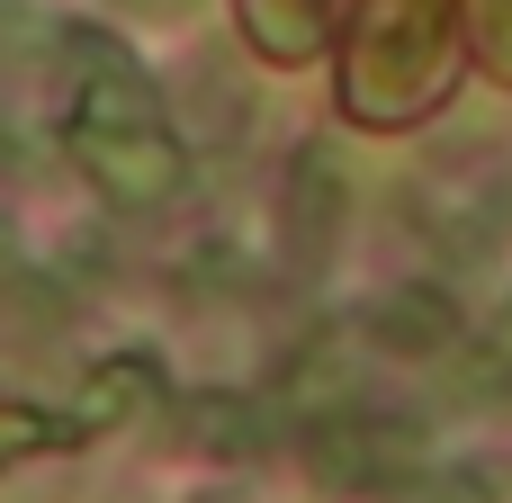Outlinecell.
<instances>
[{
	"label": "cell",
	"mask_w": 512,
	"mask_h": 503,
	"mask_svg": "<svg viewBox=\"0 0 512 503\" xmlns=\"http://www.w3.org/2000/svg\"><path fill=\"white\" fill-rule=\"evenodd\" d=\"M306 459L342 495H396V486L423 477V432L396 423V414H342V423H324L306 441Z\"/></svg>",
	"instance_id": "cell-3"
},
{
	"label": "cell",
	"mask_w": 512,
	"mask_h": 503,
	"mask_svg": "<svg viewBox=\"0 0 512 503\" xmlns=\"http://www.w3.org/2000/svg\"><path fill=\"white\" fill-rule=\"evenodd\" d=\"M441 45H450L441 0H369L360 9V54H351V108L378 117V126L414 117L432 72H441Z\"/></svg>",
	"instance_id": "cell-2"
},
{
	"label": "cell",
	"mask_w": 512,
	"mask_h": 503,
	"mask_svg": "<svg viewBox=\"0 0 512 503\" xmlns=\"http://www.w3.org/2000/svg\"><path fill=\"white\" fill-rule=\"evenodd\" d=\"M450 396H459V405H495V396H512V306H495V315H486V333L459 351Z\"/></svg>",
	"instance_id": "cell-7"
},
{
	"label": "cell",
	"mask_w": 512,
	"mask_h": 503,
	"mask_svg": "<svg viewBox=\"0 0 512 503\" xmlns=\"http://www.w3.org/2000/svg\"><path fill=\"white\" fill-rule=\"evenodd\" d=\"M63 63H72V162H81V180L117 216L171 207L189 162H180L171 126L153 117V81L135 72V54H117L108 36H63Z\"/></svg>",
	"instance_id": "cell-1"
},
{
	"label": "cell",
	"mask_w": 512,
	"mask_h": 503,
	"mask_svg": "<svg viewBox=\"0 0 512 503\" xmlns=\"http://www.w3.org/2000/svg\"><path fill=\"white\" fill-rule=\"evenodd\" d=\"M495 18H512V0H495Z\"/></svg>",
	"instance_id": "cell-14"
},
{
	"label": "cell",
	"mask_w": 512,
	"mask_h": 503,
	"mask_svg": "<svg viewBox=\"0 0 512 503\" xmlns=\"http://www.w3.org/2000/svg\"><path fill=\"white\" fill-rule=\"evenodd\" d=\"M387 503H486V477H468V468H450V477H414V486H396Z\"/></svg>",
	"instance_id": "cell-10"
},
{
	"label": "cell",
	"mask_w": 512,
	"mask_h": 503,
	"mask_svg": "<svg viewBox=\"0 0 512 503\" xmlns=\"http://www.w3.org/2000/svg\"><path fill=\"white\" fill-rule=\"evenodd\" d=\"M342 216H351V180H342V153L333 144H306L288 162V189H279V252L297 279H324L333 252H342Z\"/></svg>",
	"instance_id": "cell-4"
},
{
	"label": "cell",
	"mask_w": 512,
	"mask_h": 503,
	"mask_svg": "<svg viewBox=\"0 0 512 503\" xmlns=\"http://www.w3.org/2000/svg\"><path fill=\"white\" fill-rule=\"evenodd\" d=\"M117 9H135V18H153V9H162V18H180L189 0H117Z\"/></svg>",
	"instance_id": "cell-11"
},
{
	"label": "cell",
	"mask_w": 512,
	"mask_h": 503,
	"mask_svg": "<svg viewBox=\"0 0 512 503\" xmlns=\"http://www.w3.org/2000/svg\"><path fill=\"white\" fill-rule=\"evenodd\" d=\"M45 441H72V423H45V414H27V405H0V459H27V450H45Z\"/></svg>",
	"instance_id": "cell-9"
},
{
	"label": "cell",
	"mask_w": 512,
	"mask_h": 503,
	"mask_svg": "<svg viewBox=\"0 0 512 503\" xmlns=\"http://www.w3.org/2000/svg\"><path fill=\"white\" fill-rule=\"evenodd\" d=\"M144 405H162V369H153L144 351H117V360L90 369V387H81V405H72V432H108V423H126V414H144Z\"/></svg>",
	"instance_id": "cell-6"
},
{
	"label": "cell",
	"mask_w": 512,
	"mask_h": 503,
	"mask_svg": "<svg viewBox=\"0 0 512 503\" xmlns=\"http://www.w3.org/2000/svg\"><path fill=\"white\" fill-rule=\"evenodd\" d=\"M0 54H9V0H0Z\"/></svg>",
	"instance_id": "cell-13"
},
{
	"label": "cell",
	"mask_w": 512,
	"mask_h": 503,
	"mask_svg": "<svg viewBox=\"0 0 512 503\" xmlns=\"http://www.w3.org/2000/svg\"><path fill=\"white\" fill-rule=\"evenodd\" d=\"M9 243H18V234H9V216H0V270H9Z\"/></svg>",
	"instance_id": "cell-12"
},
{
	"label": "cell",
	"mask_w": 512,
	"mask_h": 503,
	"mask_svg": "<svg viewBox=\"0 0 512 503\" xmlns=\"http://www.w3.org/2000/svg\"><path fill=\"white\" fill-rule=\"evenodd\" d=\"M198 432H207V441H225V450H261V414H252V405H225V396H207V405H198Z\"/></svg>",
	"instance_id": "cell-8"
},
{
	"label": "cell",
	"mask_w": 512,
	"mask_h": 503,
	"mask_svg": "<svg viewBox=\"0 0 512 503\" xmlns=\"http://www.w3.org/2000/svg\"><path fill=\"white\" fill-rule=\"evenodd\" d=\"M369 342L396 351V360H441V351L459 342V315H450L441 288H396V297L369 306Z\"/></svg>",
	"instance_id": "cell-5"
}]
</instances>
